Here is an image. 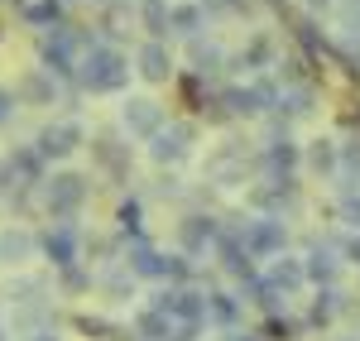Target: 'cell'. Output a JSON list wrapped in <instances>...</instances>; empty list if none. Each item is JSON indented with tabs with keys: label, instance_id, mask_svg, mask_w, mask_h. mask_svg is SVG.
Returning <instances> with one entry per match:
<instances>
[{
	"label": "cell",
	"instance_id": "obj_35",
	"mask_svg": "<svg viewBox=\"0 0 360 341\" xmlns=\"http://www.w3.org/2000/svg\"><path fill=\"white\" fill-rule=\"evenodd\" d=\"M58 284H63V293H72V298H77V293H91V288H96V274L82 269V264H72V269H63V274H58Z\"/></svg>",
	"mask_w": 360,
	"mask_h": 341
},
{
	"label": "cell",
	"instance_id": "obj_4",
	"mask_svg": "<svg viewBox=\"0 0 360 341\" xmlns=\"http://www.w3.org/2000/svg\"><path fill=\"white\" fill-rule=\"evenodd\" d=\"M240 240H245L250 259H278L288 255V226H283V217H250L240 221Z\"/></svg>",
	"mask_w": 360,
	"mask_h": 341
},
{
	"label": "cell",
	"instance_id": "obj_5",
	"mask_svg": "<svg viewBox=\"0 0 360 341\" xmlns=\"http://www.w3.org/2000/svg\"><path fill=\"white\" fill-rule=\"evenodd\" d=\"M39 250H44V255H49V264L63 274V269L82 264L86 240H82V231H77V221H53V226L39 236Z\"/></svg>",
	"mask_w": 360,
	"mask_h": 341
},
{
	"label": "cell",
	"instance_id": "obj_45",
	"mask_svg": "<svg viewBox=\"0 0 360 341\" xmlns=\"http://www.w3.org/2000/svg\"><path fill=\"white\" fill-rule=\"evenodd\" d=\"M0 341H5V327H0Z\"/></svg>",
	"mask_w": 360,
	"mask_h": 341
},
{
	"label": "cell",
	"instance_id": "obj_21",
	"mask_svg": "<svg viewBox=\"0 0 360 341\" xmlns=\"http://www.w3.org/2000/svg\"><path fill=\"white\" fill-rule=\"evenodd\" d=\"M15 96H20V106H53L58 77H53V72H44V67H29L25 77L15 82Z\"/></svg>",
	"mask_w": 360,
	"mask_h": 341
},
{
	"label": "cell",
	"instance_id": "obj_15",
	"mask_svg": "<svg viewBox=\"0 0 360 341\" xmlns=\"http://www.w3.org/2000/svg\"><path fill=\"white\" fill-rule=\"evenodd\" d=\"M125 264H130V274L135 279H164V264H168V250H159L149 236H139V240H125Z\"/></svg>",
	"mask_w": 360,
	"mask_h": 341
},
{
	"label": "cell",
	"instance_id": "obj_43",
	"mask_svg": "<svg viewBox=\"0 0 360 341\" xmlns=\"http://www.w3.org/2000/svg\"><path fill=\"white\" fill-rule=\"evenodd\" d=\"M336 0H307V10H332Z\"/></svg>",
	"mask_w": 360,
	"mask_h": 341
},
{
	"label": "cell",
	"instance_id": "obj_32",
	"mask_svg": "<svg viewBox=\"0 0 360 341\" xmlns=\"http://www.w3.org/2000/svg\"><path fill=\"white\" fill-rule=\"evenodd\" d=\"M188 63H193L197 77H207V72H217V67L226 63V53H221L217 39H193V44H188Z\"/></svg>",
	"mask_w": 360,
	"mask_h": 341
},
{
	"label": "cell",
	"instance_id": "obj_37",
	"mask_svg": "<svg viewBox=\"0 0 360 341\" xmlns=\"http://www.w3.org/2000/svg\"><path fill=\"white\" fill-rule=\"evenodd\" d=\"M259 337H264V341H293V337H298V322H293L288 313H278V317L264 322V332H259Z\"/></svg>",
	"mask_w": 360,
	"mask_h": 341
},
{
	"label": "cell",
	"instance_id": "obj_13",
	"mask_svg": "<svg viewBox=\"0 0 360 341\" xmlns=\"http://www.w3.org/2000/svg\"><path fill=\"white\" fill-rule=\"evenodd\" d=\"M341 250L336 245H327V240H312L307 245V255H303V269H307V284H317V288H336V279H341Z\"/></svg>",
	"mask_w": 360,
	"mask_h": 341
},
{
	"label": "cell",
	"instance_id": "obj_12",
	"mask_svg": "<svg viewBox=\"0 0 360 341\" xmlns=\"http://www.w3.org/2000/svg\"><path fill=\"white\" fill-rule=\"evenodd\" d=\"M217 259H221V269L240 288L259 279V269H255V259H250V250H245V240H240V231H236V226L221 231V240H217Z\"/></svg>",
	"mask_w": 360,
	"mask_h": 341
},
{
	"label": "cell",
	"instance_id": "obj_16",
	"mask_svg": "<svg viewBox=\"0 0 360 341\" xmlns=\"http://www.w3.org/2000/svg\"><path fill=\"white\" fill-rule=\"evenodd\" d=\"M135 72L144 77V82H154V86H164L178 67H173V53H168V44L164 39H144L139 44V53H135Z\"/></svg>",
	"mask_w": 360,
	"mask_h": 341
},
{
	"label": "cell",
	"instance_id": "obj_27",
	"mask_svg": "<svg viewBox=\"0 0 360 341\" xmlns=\"http://www.w3.org/2000/svg\"><path fill=\"white\" fill-rule=\"evenodd\" d=\"M202 29H207V5L202 0H183V5H173V25L168 34H178V39H202Z\"/></svg>",
	"mask_w": 360,
	"mask_h": 341
},
{
	"label": "cell",
	"instance_id": "obj_44",
	"mask_svg": "<svg viewBox=\"0 0 360 341\" xmlns=\"http://www.w3.org/2000/svg\"><path fill=\"white\" fill-rule=\"evenodd\" d=\"M202 5H236V0H202Z\"/></svg>",
	"mask_w": 360,
	"mask_h": 341
},
{
	"label": "cell",
	"instance_id": "obj_24",
	"mask_svg": "<svg viewBox=\"0 0 360 341\" xmlns=\"http://www.w3.org/2000/svg\"><path fill=\"white\" fill-rule=\"evenodd\" d=\"M346 308H351V298H346L341 288H317V298H312V308H307V327H322V332H327Z\"/></svg>",
	"mask_w": 360,
	"mask_h": 341
},
{
	"label": "cell",
	"instance_id": "obj_29",
	"mask_svg": "<svg viewBox=\"0 0 360 341\" xmlns=\"http://www.w3.org/2000/svg\"><path fill=\"white\" fill-rule=\"evenodd\" d=\"M63 15H68L63 0H29V5H20V20H25L29 29H44V34L63 25Z\"/></svg>",
	"mask_w": 360,
	"mask_h": 341
},
{
	"label": "cell",
	"instance_id": "obj_23",
	"mask_svg": "<svg viewBox=\"0 0 360 341\" xmlns=\"http://www.w3.org/2000/svg\"><path fill=\"white\" fill-rule=\"evenodd\" d=\"M5 159H10V169H15V178H20L25 188H39V183L49 178V164H44V154H39L34 144H15Z\"/></svg>",
	"mask_w": 360,
	"mask_h": 341
},
{
	"label": "cell",
	"instance_id": "obj_9",
	"mask_svg": "<svg viewBox=\"0 0 360 341\" xmlns=\"http://www.w3.org/2000/svg\"><path fill=\"white\" fill-rule=\"evenodd\" d=\"M82 144H86V130L77 125V120H53V125H44V130L34 135V149L44 154V164H63V159H72Z\"/></svg>",
	"mask_w": 360,
	"mask_h": 341
},
{
	"label": "cell",
	"instance_id": "obj_26",
	"mask_svg": "<svg viewBox=\"0 0 360 341\" xmlns=\"http://www.w3.org/2000/svg\"><path fill=\"white\" fill-rule=\"evenodd\" d=\"M39 250V236L25 226H5L0 231V264H25Z\"/></svg>",
	"mask_w": 360,
	"mask_h": 341
},
{
	"label": "cell",
	"instance_id": "obj_14",
	"mask_svg": "<svg viewBox=\"0 0 360 341\" xmlns=\"http://www.w3.org/2000/svg\"><path fill=\"white\" fill-rule=\"evenodd\" d=\"M250 202L259 207V217H283V212L298 207V183H293V178H283V183L264 178L259 188H250Z\"/></svg>",
	"mask_w": 360,
	"mask_h": 341
},
{
	"label": "cell",
	"instance_id": "obj_20",
	"mask_svg": "<svg viewBox=\"0 0 360 341\" xmlns=\"http://www.w3.org/2000/svg\"><path fill=\"white\" fill-rule=\"evenodd\" d=\"M91 164L101 173H111V178H130V144H120L115 135H101V140H91Z\"/></svg>",
	"mask_w": 360,
	"mask_h": 341
},
{
	"label": "cell",
	"instance_id": "obj_46",
	"mask_svg": "<svg viewBox=\"0 0 360 341\" xmlns=\"http://www.w3.org/2000/svg\"><path fill=\"white\" fill-rule=\"evenodd\" d=\"M63 5H72V0H63Z\"/></svg>",
	"mask_w": 360,
	"mask_h": 341
},
{
	"label": "cell",
	"instance_id": "obj_25",
	"mask_svg": "<svg viewBox=\"0 0 360 341\" xmlns=\"http://www.w3.org/2000/svg\"><path fill=\"white\" fill-rule=\"evenodd\" d=\"M312 111H317V86L312 82H298V86L278 91V120H303Z\"/></svg>",
	"mask_w": 360,
	"mask_h": 341
},
{
	"label": "cell",
	"instance_id": "obj_38",
	"mask_svg": "<svg viewBox=\"0 0 360 341\" xmlns=\"http://www.w3.org/2000/svg\"><path fill=\"white\" fill-rule=\"evenodd\" d=\"M336 217H341V226L360 231V193H356V188H351V193H341V198H336Z\"/></svg>",
	"mask_w": 360,
	"mask_h": 341
},
{
	"label": "cell",
	"instance_id": "obj_3",
	"mask_svg": "<svg viewBox=\"0 0 360 341\" xmlns=\"http://www.w3.org/2000/svg\"><path fill=\"white\" fill-rule=\"evenodd\" d=\"M39 188H44V212H49L53 221H72L86 202H91V178H86V173H72V169L44 178Z\"/></svg>",
	"mask_w": 360,
	"mask_h": 341
},
{
	"label": "cell",
	"instance_id": "obj_48",
	"mask_svg": "<svg viewBox=\"0 0 360 341\" xmlns=\"http://www.w3.org/2000/svg\"><path fill=\"white\" fill-rule=\"evenodd\" d=\"M336 341H341V337H336Z\"/></svg>",
	"mask_w": 360,
	"mask_h": 341
},
{
	"label": "cell",
	"instance_id": "obj_10",
	"mask_svg": "<svg viewBox=\"0 0 360 341\" xmlns=\"http://www.w3.org/2000/svg\"><path fill=\"white\" fill-rule=\"evenodd\" d=\"M255 164H259V173H264V178L283 183V178H293V173L303 169V144H293L288 135H269Z\"/></svg>",
	"mask_w": 360,
	"mask_h": 341
},
{
	"label": "cell",
	"instance_id": "obj_33",
	"mask_svg": "<svg viewBox=\"0 0 360 341\" xmlns=\"http://www.w3.org/2000/svg\"><path fill=\"white\" fill-rule=\"evenodd\" d=\"M115 236L120 240H139L144 236V202L139 198H125L115 207Z\"/></svg>",
	"mask_w": 360,
	"mask_h": 341
},
{
	"label": "cell",
	"instance_id": "obj_6",
	"mask_svg": "<svg viewBox=\"0 0 360 341\" xmlns=\"http://www.w3.org/2000/svg\"><path fill=\"white\" fill-rule=\"evenodd\" d=\"M193 144H197V130L188 120H173V125H164V130L149 140V159H154L159 169H178V164L193 159Z\"/></svg>",
	"mask_w": 360,
	"mask_h": 341
},
{
	"label": "cell",
	"instance_id": "obj_47",
	"mask_svg": "<svg viewBox=\"0 0 360 341\" xmlns=\"http://www.w3.org/2000/svg\"><path fill=\"white\" fill-rule=\"evenodd\" d=\"M20 5H29V0H20Z\"/></svg>",
	"mask_w": 360,
	"mask_h": 341
},
{
	"label": "cell",
	"instance_id": "obj_39",
	"mask_svg": "<svg viewBox=\"0 0 360 341\" xmlns=\"http://www.w3.org/2000/svg\"><path fill=\"white\" fill-rule=\"evenodd\" d=\"M341 173H351V178H360V135H351V140H341Z\"/></svg>",
	"mask_w": 360,
	"mask_h": 341
},
{
	"label": "cell",
	"instance_id": "obj_1",
	"mask_svg": "<svg viewBox=\"0 0 360 341\" xmlns=\"http://www.w3.org/2000/svg\"><path fill=\"white\" fill-rule=\"evenodd\" d=\"M130 58L120 53L115 44H96L91 53H82L77 63V72H72V82L77 91H91V96H111V91H125L130 86Z\"/></svg>",
	"mask_w": 360,
	"mask_h": 341
},
{
	"label": "cell",
	"instance_id": "obj_42",
	"mask_svg": "<svg viewBox=\"0 0 360 341\" xmlns=\"http://www.w3.org/2000/svg\"><path fill=\"white\" fill-rule=\"evenodd\" d=\"M212 341H264L259 332H245V327H236V332H221V337H212Z\"/></svg>",
	"mask_w": 360,
	"mask_h": 341
},
{
	"label": "cell",
	"instance_id": "obj_31",
	"mask_svg": "<svg viewBox=\"0 0 360 341\" xmlns=\"http://www.w3.org/2000/svg\"><path fill=\"white\" fill-rule=\"evenodd\" d=\"M168 25H173V5L168 0H139V29L149 39H164Z\"/></svg>",
	"mask_w": 360,
	"mask_h": 341
},
{
	"label": "cell",
	"instance_id": "obj_36",
	"mask_svg": "<svg viewBox=\"0 0 360 341\" xmlns=\"http://www.w3.org/2000/svg\"><path fill=\"white\" fill-rule=\"evenodd\" d=\"M336 29L346 34V39H360V0H336Z\"/></svg>",
	"mask_w": 360,
	"mask_h": 341
},
{
	"label": "cell",
	"instance_id": "obj_28",
	"mask_svg": "<svg viewBox=\"0 0 360 341\" xmlns=\"http://www.w3.org/2000/svg\"><path fill=\"white\" fill-rule=\"evenodd\" d=\"M96 288L106 293V303H125V298L135 293V274H130V264H125V259L106 264V269L96 274Z\"/></svg>",
	"mask_w": 360,
	"mask_h": 341
},
{
	"label": "cell",
	"instance_id": "obj_17",
	"mask_svg": "<svg viewBox=\"0 0 360 341\" xmlns=\"http://www.w3.org/2000/svg\"><path fill=\"white\" fill-rule=\"evenodd\" d=\"M303 169L312 173V178H332V173H341V140H332V135L307 140L303 144Z\"/></svg>",
	"mask_w": 360,
	"mask_h": 341
},
{
	"label": "cell",
	"instance_id": "obj_41",
	"mask_svg": "<svg viewBox=\"0 0 360 341\" xmlns=\"http://www.w3.org/2000/svg\"><path fill=\"white\" fill-rule=\"evenodd\" d=\"M341 259H346V264H356V269H360V231H351V236L341 240Z\"/></svg>",
	"mask_w": 360,
	"mask_h": 341
},
{
	"label": "cell",
	"instance_id": "obj_2",
	"mask_svg": "<svg viewBox=\"0 0 360 341\" xmlns=\"http://www.w3.org/2000/svg\"><path fill=\"white\" fill-rule=\"evenodd\" d=\"M96 44H101L96 34H82V29H72V25H58V29H49V34L39 39V67L53 72L58 82H68V77L77 72L82 53H91Z\"/></svg>",
	"mask_w": 360,
	"mask_h": 341
},
{
	"label": "cell",
	"instance_id": "obj_7",
	"mask_svg": "<svg viewBox=\"0 0 360 341\" xmlns=\"http://www.w3.org/2000/svg\"><path fill=\"white\" fill-rule=\"evenodd\" d=\"M202 173H207V183H217V188H240L245 173H250V154L236 140H221L212 154H207Z\"/></svg>",
	"mask_w": 360,
	"mask_h": 341
},
{
	"label": "cell",
	"instance_id": "obj_22",
	"mask_svg": "<svg viewBox=\"0 0 360 341\" xmlns=\"http://www.w3.org/2000/svg\"><path fill=\"white\" fill-rule=\"evenodd\" d=\"M264 284H274L283 298H293V293L307 284L303 259H298V255H278V259H269V269H264Z\"/></svg>",
	"mask_w": 360,
	"mask_h": 341
},
{
	"label": "cell",
	"instance_id": "obj_18",
	"mask_svg": "<svg viewBox=\"0 0 360 341\" xmlns=\"http://www.w3.org/2000/svg\"><path fill=\"white\" fill-rule=\"evenodd\" d=\"M168 317H173L178 327H207V288H197V284L173 288V308H168Z\"/></svg>",
	"mask_w": 360,
	"mask_h": 341
},
{
	"label": "cell",
	"instance_id": "obj_11",
	"mask_svg": "<svg viewBox=\"0 0 360 341\" xmlns=\"http://www.w3.org/2000/svg\"><path fill=\"white\" fill-rule=\"evenodd\" d=\"M120 125H125L135 140L149 144L164 130V106H159L154 96H125V101H120Z\"/></svg>",
	"mask_w": 360,
	"mask_h": 341
},
{
	"label": "cell",
	"instance_id": "obj_19",
	"mask_svg": "<svg viewBox=\"0 0 360 341\" xmlns=\"http://www.w3.org/2000/svg\"><path fill=\"white\" fill-rule=\"evenodd\" d=\"M245 317V298H236L231 288H207V322L221 327V332H236Z\"/></svg>",
	"mask_w": 360,
	"mask_h": 341
},
{
	"label": "cell",
	"instance_id": "obj_34",
	"mask_svg": "<svg viewBox=\"0 0 360 341\" xmlns=\"http://www.w3.org/2000/svg\"><path fill=\"white\" fill-rule=\"evenodd\" d=\"M236 63H240V67H269V63H274V39H269V34H255L245 49H240Z\"/></svg>",
	"mask_w": 360,
	"mask_h": 341
},
{
	"label": "cell",
	"instance_id": "obj_8",
	"mask_svg": "<svg viewBox=\"0 0 360 341\" xmlns=\"http://www.w3.org/2000/svg\"><path fill=\"white\" fill-rule=\"evenodd\" d=\"M221 217H212V212H188L183 221H178V250L188 259L207 255V250H217V240H221Z\"/></svg>",
	"mask_w": 360,
	"mask_h": 341
},
{
	"label": "cell",
	"instance_id": "obj_30",
	"mask_svg": "<svg viewBox=\"0 0 360 341\" xmlns=\"http://www.w3.org/2000/svg\"><path fill=\"white\" fill-rule=\"evenodd\" d=\"M135 337L139 341H173L178 337V322L168 313H159V308H144V313L135 317Z\"/></svg>",
	"mask_w": 360,
	"mask_h": 341
},
{
	"label": "cell",
	"instance_id": "obj_40",
	"mask_svg": "<svg viewBox=\"0 0 360 341\" xmlns=\"http://www.w3.org/2000/svg\"><path fill=\"white\" fill-rule=\"evenodd\" d=\"M15 111H20V96H15L10 86H0V130L15 120Z\"/></svg>",
	"mask_w": 360,
	"mask_h": 341
}]
</instances>
